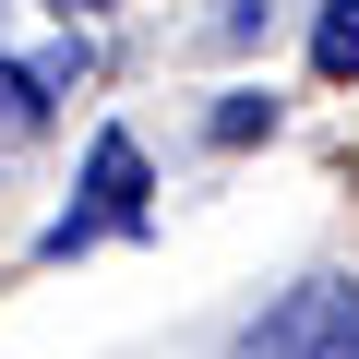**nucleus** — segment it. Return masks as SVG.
Returning <instances> with one entry per match:
<instances>
[{
    "mask_svg": "<svg viewBox=\"0 0 359 359\" xmlns=\"http://www.w3.org/2000/svg\"><path fill=\"white\" fill-rule=\"evenodd\" d=\"M311 72H323V84L359 72V0H323V25H311Z\"/></svg>",
    "mask_w": 359,
    "mask_h": 359,
    "instance_id": "obj_3",
    "label": "nucleus"
},
{
    "mask_svg": "<svg viewBox=\"0 0 359 359\" xmlns=\"http://www.w3.org/2000/svg\"><path fill=\"white\" fill-rule=\"evenodd\" d=\"M96 228H144V144H132V132H96V156H84V204H72L36 252H48V264H72Z\"/></svg>",
    "mask_w": 359,
    "mask_h": 359,
    "instance_id": "obj_2",
    "label": "nucleus"
},
{
    "mask_svg": "<svg viewBox=\"0 0 359 359\" xmlns=\"http://www.w3.org/2000/svg\"><path fill=\"white\" fill-rule=\"evenodd\" d=\"M60 13H108V0H60Z\"/></svg>",
    "mask_w": 359,
    "mask_h": 359,
    "instance_id": "obj_6",
    "label": "nucleus"
},
{
    "mask_svg": "<svg viewBox=\"0 0 359 359\" xmlns=\"http://www.w3.org/2000/svg\"><path fill=\"white\" fill-rule=\"evenodd\" d=\"M240 359H359V287H335V276L287 287V299L240 335Z\"/></svg>",
    "mask_w": 359,
    "mask_h": 359,
    "instance_id": "obj_1",
    "label": "nucleus"
},
{
    "mask_svg": "<svg viewBox=\"0 0 359 359\" xmlns=\"http://www.w3.org/2000/svg\"><path fill=\"white\" fill-rule=\"evenodd\" d=\"M252 132H276V96H228L216 108V144H252Z\"/></svg>",
    "mask_w": 359,
    "mask_h": 359,
    "instance_id": "obj_5",
    "label": "nucleus"
},
{
    "mask_svg": "<svg viewBox=\"0 0 359 359\" xmlns=\"http://www.w3.org/2000/svg\"><path fill=\"white\" fill-rule=\"evenodd\" d=\"M48 120V84H36V60H0V144H25Z\"/></svg>",
    "mask_w": 359,
    "mask_h": 359,
    "instance_id": "obj_4",
    "label": "nucleus"
}]
</instances>
